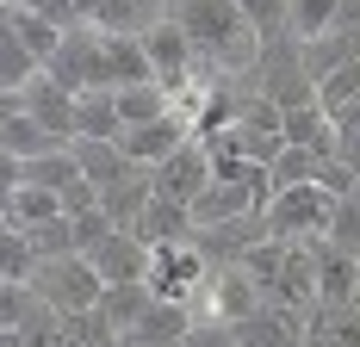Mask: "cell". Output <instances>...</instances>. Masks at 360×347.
Here are the masks:
<instances>
[{
    "label": "cell",
    "instance_id": "cell-1",
    "mask_svg": "<svg viewBox=\"0 0 360 347\" xmlns=\"http://www.w3.org/2000/svg\"><path fill=\"white\" fill-rule=\"evenodd\" d=\"M180 32L193 37V50L224 74H255L261 63V32L243 19L236 0H180Z\"/></svg>",
    "mask_w": 360,
    "mask_h": 347
},
{
    "label": "cell",
    "instance_id": "cell-2",
    "mask_svg": "<svg viewBox=\"0 0 360 347\" xmlns=\"http://www.w3.org/2000/svg\"><path fill=\"white\" fill-rule=\"evenodd\" d=\"M335 211H342V199L329 192L323 180L286 186V192H274V205H267V230H274V242H329Z\"/></svg>",
    "mask_w": 360,
    "mask_h": 347
},
{
    "label": "cell",
    "instance_id": "cell-3",
    "mask_svg": "<svg viewBox=\"0 0 360 347\" xmlns=\"http://www.w3.org/2000/svg\"><path fill=\"white\" fill-rule=\"evenodd\" d=\"M255 74H261V81H255V93H267L280 112L317 100V74L304 69V44H298L292 32H280V37H267V44H261Z\"/></svg>",
    "mask_w": 360,
    "mask_h": 347
},
{
    "label": "cell",
    "instance_id": "cell-4",
    "mask_svg": "<svg viewBox=\"0 0 360 347\" xmlns=\"http://www.w3.org/2000/svg\"><path fill=\"white\" fill-rule=\"evenodd\" d=\"M32 285L44 292V304H50L56 316L100 310V298H106V279L94 273V261H87V254H69V261H44Z\"/></svg>",
    "mask_w": 360,
    "mask_h": 347
},
{
    "label": "cell",
    "instance_id": "cell-5",
    "mask_svg": "<svg viewBox=\"0 0 360 347\" xmlns=\"http://www.w3.org/2000/svg\"><path fill=\"white\" fill-rule=\"evenodd\" d=\"M44 74H50L56 87H69V93H94V87H112V69H106V37L94 32V25L69 32V44L56 50V63H50Z\"/></svg>",
    "mask_w": 360,
    "mask_h": 347
},
{
    "label": "cell",
    "instance_id": "cell-6",
    "mask_svg": "<svg viewBox=\"0 0 360 347\" xmlns=\"http://www.w3.org/2000/svg\"><path fill=\"white\" fill-rule=\"evenodd\" d=\"M143 44H149V69H155V81L168 87V93H186V87H199L193 81V63H199V50H193V37L180 32V19H155L143 32Z\"/></svg>",
    "mask_w": 360,
    "mask_h": 347
},
{
    "label": "cell",
    "instance_id": "cell-7",
    "mask_svg": "<svg viewBox=\"0 0 360 347\" xmlns=\"http://www.w3.org/2000/svg\"><path fill=\"white\" fill-rule=\"evenodd\" d=\"M212 149L193 137L180 155H168L162 168H155V199H174V205H199L205 199V186H212Z\"/></svg>",
    "mask_w": 360,
    "mask_h": 347
},
{
    "label": "cell",
    "instance_id": "cell-8",
    "mask_svg": "<svg viewBox=\"0 0 360 347\" xmlns=\"http://www.w3.org/2000/svg\"><path fill=\"white\" fill-rule=\"evenodd\" d=\"M6 112H32L44 131H56L63 143H75V112H81V93L56 87L50 74H37L25 93H13V100H6Z\"/></svg>",
    "mask_w": 360,
    "mask_h": 347
},
{
    "label": "cell",
    "instance_id": "cell-9",
    "mask_svg": "<svg viewBox=\"0 0 360 347\" xmlns=\"http://www.w3.org/2000/svg\"><path fill=\"white\" fill-rule=\"evenodd\" d=\"M186 143H193L186 118H180V112H168V118H155V124H137V131H124V137H118V149H124V155H131L137 168H149V174H155L162 162H168V155H180Z\"/></svg>",
    "mask_w": 360,
    "mask_h": 347
},
{
    "label": "cell",
    "instance_id": "cell-10",
    "mask_svg": "<svg viewBox=\"0 0 360 347\" xmlns=\"http://www.w3.org/2000/svg\"><path fill=\"white\" fill-rule=\"evenodd\" d=\"M360 298V254H342V248H317V310L335 316Z\"/></svg>",
    "mask_w": 360,
    "mask_h": 347
},
{
    "label": "cell",
    "instance_id": "cell-11",
    "mask_svg": "<svg viewBox=\"0 0 360 347\" xmlns=\"http://www.w3.org/2000/svg\"><path fill=\"white\" fill-rule=\"evenodd\" d=\"M87 261H94V273L106 279V285H143V279H149V248L137 242L131 230H112Z\"/></svg>",
    "mask_w": 360,
    "mask_h": 347
},
{
    "label": "cell",
    "instance_id": "cell-12",
    "mask_svg": "<svg viewBox=\"0 0 360 347\" xmlns=\"http://www.w3.org/2000/svg\"><path fill=\"white\" fill-rule=\"evenodd\" d=\"M56 149H69V143L56 131H44L32 112H6L0 118V162H37V155H56Z\"/></svg>",
    "mask_w": 360,
    "mask_h": 347
},
{
    "label": "cell",
    "instance_id": "cell-13",
    "mask_svg": "<svg viewBox=\"0 0 360 347\" xmlns=\"http://www.w3.org/2000/svg\"><path fill=\"white\" fill-rule=\"evenodd\" d=\"M0 32H6V37H19V44L32 50L44 69H50V63H56V50L69 44V32H63V25H50L37 6H6V13H0Z\"/></svg>",
    "mask_w": 360,
    "mask_h": 347
},
{
    "label": "cell",
    "instance_id": "cell-14",
    "mask_svg": "<svg viewBox=\"0 0 360 347\" xmlns=\"http://www.w3.org/2000/svg\"><path fill=\"white\" fill-rule=\"evenodd\" d=\"M205 298H212V316H217V322H249V316L267 304V298H261V285H255L243 267H224V273L212 279V292H205Z\"/></svg>",
    "mask_w": 360,
    "mask_h": 347
},
{
    "label": "cell",
    "instance_id": "cell-15",
    "mask_svg": "<svg viewBox=\"0 0 360 347\" xmlns=\"http://www.w3.org/2000/svg\"><path fill=\"white\" fill-rule=\"evenodd\" d=\"M143 248H168V242H193V205H174V199H149V211L131 230Z\"/></svg>",
    "mask_w": 360,
    "mask_h": 347
},
{
    "label": "cell",
    "instance_id": "cell-16",
    "mask_svg": "<svg viewBox=\"0 0 360 347\" xmlns=\"http://www.w3.org/2000/svg\"><path fill=\"white\" fill-rule=\"evenodd\" d=\"M63 217V199L50 192V186H6V211H0V223L6 230H44V223H56Z\"/></svg>",
    "mask_w": 360,
    "mask_h": 347
},
{
    "label": "cell",
    "instance_id": "cell-17",
    "mask_svg": "<svg viewBox=\"0 0 360 347\" xmlns=\"http://www.w3.org/2000/svg\"><path fill=\"white\" fill-rule=\"evenodd\" d=\"M286 143H292V149L323 155V162H335V143H342V137H335V118L311 100V105H292V112H286Z\"/></svg>",
    "mask_w": 360,
    "mask_h": 347
},
{
    "label": "cell",
    "instance_id": "cell-18",
    "mask_svg": "<svg viewBox=\"0 0 360 347\" xmlns=\"http://www.w3.org/2000/svg\"><path fill=\"white\" fill-rule=\"evenodd\" d=\"M186 329H193V310H186V304H162V298H155V310H149L124 341H131V347H180V341H186Z\"/></svg>",
    "mask_w": 360,
    "mask_h": 347
},
{
    "label": "cell",
    "instance_id": "cell-19",
    "mask_svg": "<svg viewBox=\"0 0 360 347\" xmlns=\"http://www.w3.org/2000/svg\"><path fill=\"white\" fill-rule=\"evenodd\" d=\"M75 162H81V174L100 186V192H112L118 180H131V174H143L118 143H75Z\"/></svg>",
    "mask_w": 360,
    "mask_h": 347
},
{
    "label": "cell",
    "instance_id": "cell-20",
    "mask_svg": "<svg viewBox=\"0 0 360 347\" xmlns=\"http://www.w3.org/2000/svg\"><path fill=\"white\" fill-rule=\"evenodd\" d=\"M149 310H155V285H149V279L143 285H106V298H100V316H106L118 335H131Z\"/></svg>",
    "mask_w": 360,
    "mask_h": 347
},
{
    "label": "cell",
    "instance_id": "cell-21",
    "mask_svg": "<svg viewBox=\"0 0 360 347\" xmlns=\"http://www.w3.org/2000/svg\"><path fill=\"white\" fill-rule=\"evenodd\" d=\"M100 37H106V32H100ZM106 69H112V87L155 81V69H149V44H143V37H106Z\"/></svg>",
    "mask_w": 360,
    "mask_h": 347
},
{
    "label": "cell",
    "instance_id": "cell-22",
    "mask_svg": "<svg viewBox=\"0 0 360 347\" xmlns=\"http://www.w3.org/2000/svg\"><path fill=\"white\" fill-rule=\"evenodd\" d=\"M286 32L298 37V44H317V37L342 32V0H292Z\"/></svg>",
    "mask_w": 360,
    "mask_h": 347
},
{
    "label": "cell",
    "instance_id": "cell-23",
    "mask_svg": "<svg viewBox=\"0 0 360 347\" xmlns=\"http://www.w3.org/2000/svg\"><path fill=\"white\" fill-rule=\"evenodd\" d=\"M37 74H44V63H37V56L19 44V37L0 32V93H6V100H13V93H25Z\"/></svg>",
    "mask_w": 360,
    "mask_h": 347
},
{
    "label": "cell",
    "instance_id": "cell-24",
    "mask_svg": "<svg viewBox=\"0 0 360 347\" xmlns=\"http://www.w3.org/2000/svg\"><path fill=\"white\" fill-rule=\"evenodd\" d=\"M0 236H6V261H0V279H6V285H32L37 267H44L37 242L25 236V230H0Z\"/></svg>",
    "mask_w": 360,
    "mask_h": 347
},
{
    "label": "cell",
    "instance_id": "cell-25",
    "mask_svg": "<svg viewBox=\"0 0 360 347\" xmlns=\"http://www.w3.org/2000/svg\"><path fill=\"white\" fill-rule=\"evenodd\" d=\"M323 155H311V149H292L286 143V155L267 168V180H274V192H286V186H311V180H323Z\"/></svg>",
    "mask_w": 360,
    "mask_h": 347
},
{
    "label": "cell",
    "instance_id": "cell-26",
    "mask_svg": "<svg viewBox=\"0 0 360 347\" xmlns=\"http://www.w3.org/2000/svg\"><path fill=\"white\" fill-rule=\"evenodd\" d=\"M124 335L112 329L100 310H81V316H63V347H118Z\"/></svg>",
    "mask_w": 360,
    "mask_h": 347
},
{
    "label": "cell",
    "instance_id": "cell-27",
    "mask_svg": "<svg viewBox=\"0 0 360 347\" xmlns=\"http://www.w3.org/2000/svg\"><path fill=\"white\" fill-rule=\"evenodd\" d=\"M236 6H243V19H249L255 32H261V44L286 32V13H292V0H236Z\"/></svg>",
    "mask_w": 360,
    "mask_h": 347
},
{
    "label": "cell",
    "instance_id": "cell-28",
    "mask_svg": "<svg viewBox=\"0 0 360 347\" xmlns=\"http://www.w3.org/2000/svg\"><path fill=\"white\" fill-rule=\"evenodd\" d=\"M180 347H243V335H236V322L205 316V322H193V329H186V341H180Z\"/></svg>",
    "mask_w": 360,
    "mask_h": 347
},
{
    "label": "cell",
    "instance_id": "cell-29",
    "mask_svg": "<svg viewBox=\"0 0 360 347\" xmlns=\"http://www.w3.org/2000/svg\"><path fill=\"white\" fill-rule=\"evenodd\" d=\"M304 347H348V341L335 335V322H329V316H317V322H304Z\"/></svg>",
    "mask_w": 360,
    "mask_h": 347
},
{
    "label": "cell",
    "instance_id": "cell-30",
    "mask_svg": "<svg viewBox=\"0 0 360 347\" xmlns=\"http://www.w3.org/2000/svg\"><path fill=\"white\" fill-rule=\"evenodd\" d=\"M329 322H335V335H342V341H348V347H360V298H354V304H348V310H335V316H329Z\"/></svg>",
    "mask_w": 360,
    "mask_h": 347
},
{
    "label": "cell",
    "instance_id": "cell-31",
    "mask_svg": "<svg viewBox=\"0 0 360 347\" xmlns=\"http://www.w3.org/2000/svg\"><path fill=\"white\" fill-rule=\"evenodd\" d=\"M6 6H50V0H6Z\"/></svg>",
    "mask_w": 360,
    "mask_h": 347
},
{
    "label": "cell",
    "instance_id": "cell-32",
    "mask_svg": "<svg viewBox=\"0 0 360 347\" xmlns=\"http://www.w3.org/2000/svg\"><path fill=\"white\" fill-rule=\"evenodd\" d=\"M342 6H354V0H342Z\"/></svg>",
    "mask_w": 360,
    "mask_h": 347
}]
</instances>
